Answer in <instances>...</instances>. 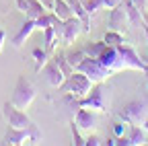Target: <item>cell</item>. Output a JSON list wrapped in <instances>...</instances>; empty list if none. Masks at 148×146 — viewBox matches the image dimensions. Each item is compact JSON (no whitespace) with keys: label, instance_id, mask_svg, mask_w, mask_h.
<instances>
[{"label":"cell","instance_id":"ac0fdd59","mask_svg":"<svg viewBox=\"0 0 148 146\" xmlns=\"http://www.w3.org/2000/svg\"><path fill=\"white\" fill-rule=\"evenodd\" d=\"M51 12L58 16L60 21H68V19H72V16H74V10H72V6L66 2V0H56Z\"/></svg>","mask_w":148,"mask_h":146},{"label":"cell","instance_id":"d6986e66","mask_svg":"<svg viewBox=\"0 0 148 146\" xmlns=\"http://www.w3.org/2000/svg\"><path fill=\"white\" fill-rule=\"evenodd\" d=\"M56 43H60V39H58V33H56V29L51 25V27L43 29V47L47 49V53L56 51Z\"/></svg>","mask_w":148,"mask_h":146},{"label":"cell","instance_id":"ffe728a7","mask_svg":"<svg viewBox=\"0 0 148 146\" xmlns=\"http://www.w3.org/2000/svg\"><path fill=\"white\" fill-rule=\"evenodd\" d=\"M33 58H35V72H41V68L49 60V53H47L45 47H35L33 49Z\"/></svg>","mask_w":148,"mask_h":146},{"label":"cell","instance_id":"f1b7e54d","mask_svg":"<svg viewBox=\"0 0 148 146\" xmlns=\"http://www.w3.org/2000/svg\"><path fill=\"white\" fill-rule=\"evenodd\" d=\"M121 2H123V0H103V6L111 10V8H115V6H119Z\"/></svg>","mask_w":148,"mask_h":146},{"label":"cell","instance_id":"4fadbf2b","mask_svg":"<svg viewBox=\"0 0 148 146\" xmlns=\"http://www.w3.org/2000/svg\"><path fill=\"white\" fill-rule=\"evenodd\" d=\"M130 25L127 21V10H125V4L121 2L119 6L115 8H111V14H109V29H113V31H121Z\"/></svg>","mask_w":148,"mask_h":146},{"label":"cell","instance_id":"603a6c76","mask_svg":"<svg viewBox=\"0 0 148 146\" xmlns=\"http://www.w3.org/2000/svg\"><path fill=\"white\" fill-rule=\"evenodd\" d=\"M105 45H107L105 41H92V43L88 41V45L84 47V51H86V56H92V58H99V53H101V51L105 49Z\"/></svg>","mask_w":148,"mask_h":146},{"label":"cell","instance_id":"277c9868","mask_svg":"<svg viewBox=\"0 0 148 146\" xmlns=\"http://www.w3.org/2000/svg\"><path fill=\"white\" fill-rule=\"evenodd\" d=\"M37 97V90L35 86L25 78V76H18L16 78V84L12 88V97H10V103L18 109H29V105L35 101Z\"/></svg>","mask_w":148,"mask_h":146},{"label":"cell","instance_id":"1f68e13d","mask_svg":"<svg viewBox=\"0 0 148 146\" xmlns=\"http://www.w3.org/2000/svg\"><path fill=\"white\" fill-rule=\"evenodd\" d=\"M4 41H6V33H4V29H0V51L4 49Z\"/></svg>","mask_w":148,"mask_h":146},{"label":"cell","instance_id":"7a4b0ae2","mask_svg":"<svg viewBox=\"0 0 148 146\" xmlns=\"http://www.w3.org/2000/svg\"><path fill=\"white\" fill-rule=\"evenodd\" d=\"M92 82L86 74H82V72H78V70H74L70 76H66L64 78V82L58 86V90L60 93H64V95H68V97H74V99H80V97H84L88 90L92 88Z\"/></svg>","mask_w":148,"mask_h":146},{"label":"cell","instance_id":"8d00e7d4","mask_svg":"<svg viewBox=\"0 0 148 146\" xmlns=\"http://www.w3.org/2000/svg\"><path fill=\"white\" fill-rule=\"evenodd\" d=\"M66 2H70V0H66Z\"/></svg>","mask_w":148,"mask_h":146},{"label":"cell","instance_id":"e0dca14e","mask_svg":"<svg viewBox=\"0 0 148 146\" xmlns=\"http://www.w3.org/2000/svg\"><path fill=\"white\" fill-rule=\"evenodd\" d=\"M127 140H130V146H142V144H148V134L140 125H130Z\"/></svg>","mask_w":148,"mask_h":146},{"label":"cell","instance_id":"484cf974","mask_svg":"<svg viewBox=\"0 0 148 146\" xmlns=\"http://www.w3.org/2000/svg\"><path fill=\"white\" fill-rule=\"evenodd\" d=\"M70 132H72V144L74 146H84V138H82V134L78 130V125L74 123V119L70 121Z\"/></svg>","mask_w":148,"mask_h":146},{"label":"cell","instance_id":"836d02e7","mask_svg":"<svg viewBox=\"0 0 148 146\" xmlns=\"http://www.w3.org/2000/svg\"><path fill=\"white\" fill-rule=\"evenodd\" d=\"M142 27H144V33H146V39H148V23L144 21V25H142Z\"/></svg>","mask_w":148,"mask_h":146},{"label":"cell","instance_id":"7402d4cb","mask_svg":"<svg viewBox=\"0 0 148 146\" xmlns=\"http://www.w3.org/2000/svg\"><path fill=\"white\" fill-rule=\"evenodd\" d=\"M103 41H105L107 45H119V43H123L125 39H123V33H121V31H113V29H109V31L103 35Z\"/></svg>","mask_w":148,"mask_h":146},{"label":"cell","instance_id":"6da1fadb","mask_svg":"<svg viewBox=\"0 0 148 146\" xmlns=\"http://www.w3.org/2000/svg\"><path fill=\"white\" fill-rule=\"evenodd\" d=\"M68 99L72 101V105L76 107V109L78 107H88V109H92V111L103 113V111H107V107H109V90H107V86L103 82H95L92 88L88 90L84 97H80V99L68 97Z\"/></svg>","mask_w":148,"mask_h":146},{"label":"cell","instance_id":"8992f818","mask_svg":"<svg viewBox=\"0 0 148 146\" xmlns=\"http://www.w3.org/2000/svg\"><path fill=\"white\" fill-rule=\"evenodd\" d=\"M53 29H56V33H58L60 43H64V45H72L74 41L78 39V35L82 33V21L78 19V16H72V19L62 21L60 25H56Z\"/></svg>","mask_w":148,"mask_h":146},{"label":"cell","instance_id":"7c38bea8","mask_svg":"<svg viewBox=\"0 0 148 146\" xmlns=\"http://www.w3.org/2000/svg\"><path fill=\"white\" fill-rule=\"evenodd\" d=\"M14 4H16L18 10L25 14V19H33V21L39 19L43 12H47L45 6L39 2V0H14Z\"/></svg>","mask_w":148,"mask_h":146},{"label":"cell","instance_id":"e575fe53","mask_svg":"<svg viewBox=\"0 0 148 146\" xmlns=\"http://www.w3.org/2000/svg\"><path fill=\"white\" fill-rule=\"evenodd\" d=\"M142 127L146 130V134H148V119H144V123H142Z\"/></svg>","mask_w":148,"mask_h":146},{"label":"cell","instance_id":"74e56055","mask_svg":"<svg viewBox=\"0 0 148 146\" xmlns=\"http://www.w3.org/2000/svg\"><path fill=\"white\" fill-rule=\"evenodd\" d=\"M146 74H148V72H146Z\"/></svg>","mask_w":148,"mask_h":146},{"label":"cell","instance_id":"cb8c5ba5","mask_svg":"<svg viewBox=\"0 0 148 146\" xmlns=\"http://www.w3.org/2000/svg\"><path fill=\"white\" fill-rule=\"evenodd\" d=\"M66 58H68V62L74 66V70H76V66L86 58V51L84 49H76V51H70V53H66Z\"/></svg>","mask_w":148,"mask_h":146},{"label":"cell","instance_id":"52a82bcc","mask_svg":"<svg viewBox=\"0 0 148 146\" xmlns=\"http://www.w3.org/2000/svg\"><path fill=\"white\" fill-rule=\"evenodd\" d=\"M2 117H4V121H6V125H10V127H21V130H25V127L35 125V123L31 121V117L23 111V109L14 107L10 101L2 103Z\"/></svg>","mask_w":148,"mask_h":146},{"label":"cell","instance_id":"5b68a950","mask_svg":"<svg viewBox=\"0 0 148 146\" xmlns=\"http://www.w3.org/2000/svg\"><path fill=\"white\" fill-rule=\"evenodd\" d=\"M119 119L127 125H142L148 119V103L146 101H130L119 109Z\"/></svg>","mask_w":148,"mask_h":146},{"label":"cell","instance_id":"2e32d148","mask_svg":"<svg viewBox=\"0 0 148 146\" xmlns=\"http://www.w3.org/2000/svg\"><path fill=\"white\" fill-rule=\"evenodd\" d=\"M125 4V10H127V21H130V27H142L144 25V12L132 2V0H127Z\"/></svg>","mask_w":148,"mask_h":146},{"label":"cell","instance_id":"d590c367","mask_svg":"<svg viewBox=\"0 0 148 146\" xmlns=\"http://www.w3.org/2000/svg\"><path fill=\"white\" fill-rule=\"evenodd\" d=\"M144 62H146V66H148V56H146V58H144Z\"/></svg>","mask_w":148,"mask_h":146},{"label":"cell","instance_id":"4316f807","mask_svg":"<svg viewBox=\"0 0 148 146\" xmlns=\"http://www.w3.org/2000/svg\"><path fill=\"white\" fill-rule=\"evenodd\" d=\"M101 144H105L99 136H95V134H88V138H84V146H101Z\"/></svg>","mask_w":148,"mask_h":146},{"label":"cell","instance_id":"8fae6325","mask_svg":"<svg viewBox=\"0 0 148 146\" xmlns=\"http://www.w3.org/2000/svg\"><path fill=\"white\" fill-rule=\"evenodd\" d=\"M74 123L78 125L80 132H95L97 130V115L88 107H78L76 115H74Z\"/></svg>","mask_w":148,"mask_h":146},{"label":"cell","instance_id":"3957f363","mask_svg":"<svg viewBox=\"0 0 148 146\" xmlns=\"http://www.w3.org/2000/svg\"><path fill=\"white\" fill-rule=\"evenodd\" d=\"M35 142H41V132L37 125H31V127H10L2 138V144H8V146H23V144H35Z\"/></svg>","mask_w":148,"mask_h":146},{"label":"cell","instance_id":"d4e9b609","mask_svg":"<svg viewBox=\"0 0 148 146\" xmlns=\"http://www.w3.org/2000/svg\"><path fill=\"white\" fill-rule=\"evenodd\" d=\"M80 2H82V6L88 14H95L97 10L103 8V0H80Z\"/></svg>","mask_w":148,"mask_h":146},{"label":"cell","instance_id":"d6a6232c","mask_svg":"<svg viewBox=\"0 0 148 146\" xmlns=\"http://www.w3.org/2000/svg\"><path fill=\"white\" fill-rule=\"evenodd\" d=\"M144 21L148 23V0H146V12H144Z\"/></svg>","mask_w":148,"mask_h":146},{"label":"cell","instance_id":"30bf717a","mask_svg":"<svg viewBox=\"0 0 148 146\" xmlns=\"http://www.w3.org/2000/svg\"><path fill=\"white\" fill-rule=\"evenodd\" d=\"M115 47H117V51H119V56L123 58L125 68H134V70H144V72H148V66H146L144 58H140V53H138L132 45H127V43L123 41V43H119V45H115Z\"/></svg>","mask_w":148,"mask_h":146},{"label":"cell","instance_id":"5bb4252c","mask_svg":"<svg viewBox=\"0 0 148 146\" xmlns=\"http://www.w3.org/2000/svg\"><path fill=\"white\" fill-rule=\"evenodd\" d=\"M43 76H45V80L49 82V86H53V88H58L62 82H64V72L60 70V66L56 64V60L51 58V60H47V64L43 66Z\"/></svg>","mask_w":148,"mask_h":146},{"label":"cell","instance_id":"83f0119b","mask_svg":"<svg viewBox=\"0 0 148 146\" xmlns=\"http://www.w3.org/2000/svg\"><path fill=\"white\" fill-rule=\"evenodd\" d=\"M125 121H117L115 125H113V132H115V136H123L125 134Z\"/></svg>","mask_w":148,"mask_h":146},{"label":"cell","instance_id":"9c48e42d","mask_svg":"<svg viewBox=\"0 0 148 146\" xmlns=\"http://www.w3.org/2000/svg\"><path fill=\"white\" fill-rule=\"evenodd\" d=\"M111 74L113 72H119V70H125V64H123V58L119 56V51L115 45H105V49L99 53V58H97Z\"/></svg>","mask_w":148,"mask_h":146},{"label":"cell","instance_id":"4dcf8cb0","mask_svg":"<svg viewBox=\"0 0 148 146\" xmlns=\"http://www.w3.org/2000/svg\"><path fill=\"white\" fill-rule=\"evenodd\" d=\"M39 2L45 6V10H51L53 8V2H56V0H39Z\"/></svg>","mask_w":148,"mask_h":146},{"label":"cell","instance_id":"ba28073f","mask_svg":"<svg viewBox=\"0 0 148 146\" xmlns=\"http://www.w3.org/2000/svg\"><path fill=\"white\" fill-rule=\"evenodd\" d=\"M76 70L82 72V74H86L92 82H105L107 76L111 74V72H109V70H107L97 58H92V56H86V58L76 66Z\"/></svg>","mask_w":148,"mask_h":146},{"label":"cell","instance_id":"9a60e30c","mask_svg":"<svg viewBox=\"0 0 148 146\" xmlns=\"http://www.w3.org/2000/svg\"><path fill=\"white\" fill-rule=\"evenodd\" d=\"M33 31H37V23L33 21V19H27L21 27H18V31L14 33V37H12V45L14 47H21L29 37H31V33Z\"/></svg>","mask_w":148,"mask_h":146},{"label":"cell","instance_id":"f546056e","mask_svg":"<svg viewBox=\"0 0 148 146\" xmlns=\"http://www.w3.org/2000/svg\"><path fill=\"white\" fill-rule=\"evenodd\" d=\"M132 2H134V4L142 10V12H146V0H132Z\"/></svg>","mask_w":148,"mask_h":146},{"label":"cell","instance_id":"44dd1931","mask_svg":"<svg viewBox=\"0 0 148 146\" xmlns=\"http://www.w3.org/2000/svg\"><path fill=\"white\" fill-rule=\"evenodd\" d=\"M53 60H56V64L60 66V70L64 72V76H70L72 72H74V66L68 62L66 53H58V51H53Z\"/></svg>","mask_w":148,"mask_h":146}]
</instances>
